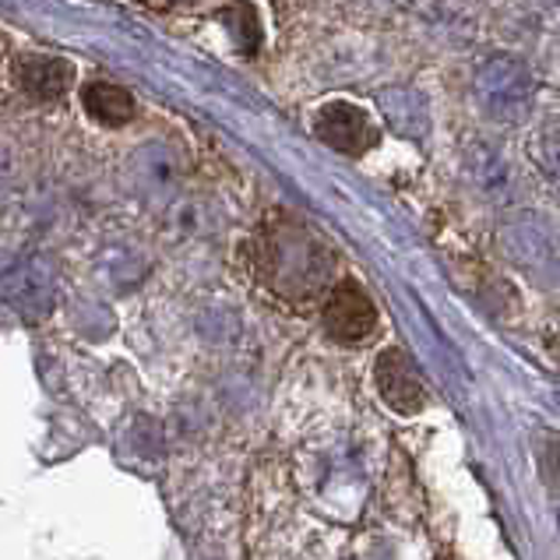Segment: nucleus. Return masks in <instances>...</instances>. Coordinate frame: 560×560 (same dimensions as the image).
<instances>
[{
  "mask_svg": "<svg viewBox=\"0 0 560 560\" xmlns=\"http://www.w3.org/2000/svg\"><path fill=\"white\" fill-rule=\"evenodd\" d=\"M377 325V311L357 282L335 285L325 303V328L339 342H363Z\"/></svg>",
  "mask_w": 560,
  "mask_h": 560,
  "instance_id": "5",
  "label": "nucleus"
},
{
  "mask_svg": "<svg viewBox=\"0 0 560 560\" xmlns=\"http://www.w3.org/2000/svg\"><path fill=\"white\" fill-rule=\"evenodd\" d=\"M0 290H4L11 307H19L22 314H46L57 293L54 268L39 258H28L22 265H14L8 276L0 279Z\"/></svg>",
  "mask_w": 560,
  "mask_h": 560,
  "instance_id": "7",
  "label": "nucleus"
},
{
  "mask_svg": "<svg viewBox=\"0 0 560 560\" xmlns=\"http://www.w3.org/2000/svg\"><path fill=\"white\" fill-rule=\"evenodd\" d=\"M4 166H8V163H4V152H0V180H4Z\"/></svg>",
  "mask_w": 560,
  "mask_h": 560,
  "instance_id": "13",
  "label": "nucleus"
},
{
  "mask_svg": "<svg viewBox=\"0 0 560 560\" xmlns=\"http://www.w3.org/2000/svg\"><path fill=\"white\" fill-rule=\"evenodd\" d=\"M501 247L533 282L553 285L560 279V236L547 219L522 212L501 226Z\"/></svg>",
  "mask_w": 560,
  "mask_h": 560,
  "instance_id": "3",
  "label": "nucleus"
},
{
  "mask_svg": "<svg viewBox=\"0 0 560 560\" xmlns=\"http://www.w3.org/2000/svg\"><path fill=\"white\" fill-rule=\"evenodd\" d=\"M261 276L282 296H311L331 276V250L317 236H311L300 222H276L261 236Z\"/></svg>",
  "mask_w": 560,
  "mask_h": 560,
  "instance_id": "1",
  "label": "nucleus"
},
{
  "mask_svg": "<svg viewBox=\"0 0 560 560\" xmlns=\"http://www.w3.org/2000/svg\"><path fill=\"white\" fill-rule=\"evenodd\" d=\"M377 106H381V114L384 120H388V127H395L398 135H406V138H423L430 131V109L423 103V95L416 92V89H384L377 95Z\"/></svg>",
  "mask_w": 560,
  "mask_h": 560,
  "instance_id": "9",
  "label": "nucleus"
},
{
  "mask_svg": "<svg viewBox=\"0 0 560 560\" xmlns=\"http://www.w3.org/2000/svg\"><path fill=\"white\" fill-rule=\"evenodd\" d=\"M82 103H85V114L95 117L106 127H120L135 117V100L131 92L114 85V82H92L82 92Z\"/></svg>",
  "mask_w": 560,
  "mask_h": 560,
  "instance_id": "11",
  "label": "nucleus"
},
{
  "mask_svg": "<svg viewBox=\"0 0 560 560\" xmlns=\"http://www.w3.org/2000/svg\"><path fill=\"white\" fill-rule=\"evenodd\" d=\"M374 381H377L381 398L395 412L412 416L427 406L423 381H420V374H416L412 360L402 353V349H384V353L377 357V366H374Z\"/></svg>",
  "mask_w": 560,
  "mask_h": 560,
  "instance_id": "6",
  "label": "nucleus"
},
{
  "mask_svg": "<svg viewBox=\"0 0 560 560\" xmlns=\"http://www.w3.org/2000/svg\"><path fill=\"white\" fill-rule=\"evenodd\" d=\"M476 100L483 114L501 124H518L529 117L536 100V82L529 68L515 57H490L476 71Z\"/></svg>",
  "mask_w": 560,
  "mask_h": 560,
  "instance_id": "2",
  "label": "nucleus"
},
{
  "mask_svg": "<svg viewBox=\"0 0 560 560\" xmlns=\"http://www.w3.org/2000/svg\"><path fill=\"white\" fill-rule=\"evenodd\" d=\"M466 173L472 187L487 201H508L511 198V170L493 145H472L466 152Z\"/></svg>",
  "mask_w": 560,
  "mask_h": 560,
  "instance_id": "10",
  "label": "nucleus"
},
{
  "mask_svg": "<svg viewBox=\"0 0 560 560\" xmlns=\"http://www.w3.org/2000/svg\"><path fill=\"white\" fill-rule=\"evenodd\" d=\"M533 159L536 163L553 173V177H560V124H550L542 127V131L533 138Z\"/></svg>",
  "mask_w": 560,
  "mask_h": 560,
  "instance_id": "12",
  "label": "nucleus"
},
{
  "mask_svg": "<svg viewBox=\"0 0 560 560\" xmlns=\"http://www.w3.org/2000/svg\"><path fill=\"white\" fill-rule=\"evenodd\" d=\"M314 135L322 138L325 145H331L335 152L353 155V159L374 145L371 117H366L360 106L342 103V100L325 103L322 109H317V114H314Z\"/></svg>",
  "mask_w": 560,
  "mask_h": 560,
  "instance_id": "4",
  "label": "nucleus"
},
{
  "mask_svg": "<svg viewBox=\"0 0 560 560\" xmlns=\"http://www.w3.org/2000/svg\"><path fill=\"white\" fill-rule=\"evenodd\" d=\"M14 85H19L28 100L54 103L71 85V68L57 57L46 54H25L14 60Z\"/></svg>",
  "mask_w": 560,
  "mask_h": 560,
  "instance_id": "8",
  "label": "nucleus"
}]
</instances>
